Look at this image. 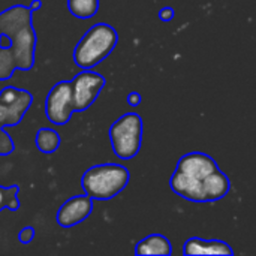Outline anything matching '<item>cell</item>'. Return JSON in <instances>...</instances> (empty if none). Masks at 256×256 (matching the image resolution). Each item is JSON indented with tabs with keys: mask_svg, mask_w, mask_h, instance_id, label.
Masks as SVG:
<instances>
[{
	"mask_svg": "<svg viewBox=\"0 0 256 256\" xmlns=\"http://www.w3.org/2000/svg\"><path fill=\"white\" fill-rule=\"evenodd\" d=\"M158 15H159V20H160V21L168 22V21H172V20H174L176 10H174L172 8H170V6H165V8H162V9L159 10Z\"/></svg>",
	"mask_w": 256,
	"mask_h": 256,
	"instance_id": "2e32d148",
	"label": "cell"
},
{
	"mask_svg": "<svg viewBox=\"0 0 256 256\" xmlns=\"http://www.w3.org/2000/svg\"><path fill=\"white\" fill-rule=\"evenodd\" d=\"M142 130V118L138 114L129 112L118 117L108 130L114 154L124 160L135 158L141 150Z\"/></svg>",
	"mask_w": 256,
	"mask_h": 256,
	"instance_id": "8992f818",
	"label": "cell"
},
{
	"mask_svg": "<svg viewBox=\"0 0 256 256\" xmlns=\"http://www.w3.org/2000/svg\"><path fill=\"white\" fill-rule=\"evenodd\" d=\"M74 112L70 81H58L52 86L45 99L46 118L56 126H64L70 122Z\"/></svg>",
	"mask_w": 256,
	"mask_h": 256,
	"instance_id": "ba28073f",
	"label": "cell"
},
{
	"mask_svg": "<svg viewBox=\"0 0 256 256\" xmlns=\"http://www.w3.org/2000/svg\"><path fill=\"white\" fill-rule=\"evenodd\" d=\"M42 0H32V3L28 4V9L32 10V12H34V10H38V9H40L42 8Z\"/></svg>",
	"mask_w": 256,
	"mask_h": 256,
	"instance_id": "ac0fdd59",
	"label": "cell"
},
{
	"mask_svg": "<svg viewBox=\"0 0 256 256\" xmlns=\"http://www.w3.org/2000/svg\"><path fill=\"white\" fill-rule=\"evenodd\" d=\"M32 104L33 94L28 90L14 86L0 90V156H9L15 150V144L4 128L20 124Z\"/></svg>",
	"mask_w": 256,
	"mask_h": 256,
	"instance_id": "5b68a950",
	"label": "cell"
},
{
	"mask_svg": "<svg viewBox=\"0 0 256 256\" xmlns=\"http://www.w3.org/2000/svg\"><path fill=\"white\" fill-rule=\"evenodd\" d=\"M18 194H20V186H0V212L10 210V212H18L20 210V200H18Z\"/></svg>",
	"mask_w": 256,
	"mask_h": 256,
	"instance_id": "5bb4252c",
	"label": "cell"
},
{
	"mask_svg": "<svg viewBox=\"0 0 256 256\" xmlns=\"http://www.w3.org/2000/svg\"><path fill=\"white\" fill-rule=\"evenodd\" d=\"M141 102H142V98H141V94H140L138 92H130V93L128 94V104H129L130 106L136 108L138 105H141Z\"/></svg>",
	"mask_w": 256,
	"mask_h": 256,
	"instance_id": "e0dca14e",
	"label": "cell"
},
{
	"mask_svg": "<svg viewBox=\"0 0 256 256\" xmlns=\"http://www.w3.org/2000/svg\"><path fill=\"white\" fill-rule=\"evenodd\" d=\"M34 142H36V148H38L40 153L52 154V153H56V152L58 150V147H60V135H58L54 129L40 128V129L36 132Z\"/></svg>",
	"mask_w": 256,
	"mask_h": 256,
	"instance_id": "7c38bea8",
	"label": "cell"
},
{
	"mask_svg": "<svg viewBox=\"0 0 256 256\" xmlns=\"http://www.w3.org/2000/svg\"><path fill=\"white\" fill-rule=\"evenodd\" d=\"M105 84V76L92 69H82L80 74H76L70 81L74 111L81 112L90 108L96 102Z\"/></svg>",
	"mask_w": 256,
	"mask_h": 256,
	"instance_id": "52a82bcc",
	"label": "cell"
},
{
	"mask_svg": "<svg viewBox=\"0 0 256 256\" xmlns=\"http://www.w3.org/2000/svg\"><path fill=\"white\" fill-rule=\"evenodd\" d=\"M117 30L106 24H93L78 40L74 50V62L80 69H93L104 62L117 46Z\"/></svg>",
	"mask_w": 256,
	"mask_h": 256,
	"instance_id": "3957f363",
	"label": "cell"
},
{
	"mask_svg": "<svg viewBox=\"0 0 256 256\" xmlns=\"http://www.w3.org/2000/svg\"><path fill=\"white\" fill-rule=\"evenodd\" d=\"M34 228L33 226H24L21 231H20V234H18V240H20V243H22V244H28V243H32L33 242V238H34Z\"/></svg>",
	"mask_w": 256,
	"mask_h": 256,
	"instance_id": "9a60e30c",
	"label": "cell"
},
{
	"mask_svg": "<svg viewBox=\"0 0 256 256\" xmlns=\"http://www.w3.org/2000/svg\"><path fill=\"white\" fill-rule=\"evenodd\" d=\"M170 188L186 201L204 204L224 200L231 190V182L210 154L190 152L178 159Z\"/></svg>",
	"mask_w": 256,
	"mask_h": 256,
	"instance_id": "6da1fadb",
	"label": "cell"
},
{
	"mask_svg": "<svg viewBox=\"0 0 256 256\" xmlns=\"http://www.w3.org/2000/svg\"><path fill=\"white\" fill-rule=\"evenodd\" d=\"M136 255H158V256H170L172 254L171 242L160 234H152L135 246Z\"/></svg>",
	"mask_w": 256,
	"mask_h": 256,
	"instance_id": "8fae6325",
	"label": "cell"
},
{
	"mask_svg": "<svg viewBox=\"0 0 256 256\" xmlns=\"http://www.w3.org/2000/svg\"><path fill=\"white\" fill-rule=\"evenodd\" d=\"M129 180L130 172L126 166L118 164H100L90 166L84 172L81 186L84 194L93 201H108L124 190Z\"/></svg>",
	"mask_w": 256,
	"mask_h": 256,
	"instance_id": "277c9868",
	"label": "cell"
},
{
	"mask_svg": "<svg viewBox=\"0 0 256 256\" xmlns=\"http://www.w3.org/2000/svg\"><path fill=\"white\" fill-rule=\"evenodd\" d=\"M32 10L14 4L0 12V81L12 78L15 70H30L36 60V32Z\"/></svg>",
	"mask_w": 256,
	"mask_h": 256,
	"instance_id": "7a4b0ae2",
	"label": "cell"
},
{
	"mask_svg": "<svg viewBox=\"0 0 256 256\" xmlns=\"http://www.w3.org/2000/svg\"><path fill=\"white\" fill-rule=\"evenodd\" d=\"M69 12L80 20H90L99 10V0H68Z\"/></svg>",
	"mask_w": 256,
	"mask_h": 256,
	"instance_id": "4fadbf2b",
	"label": "cell"
},
{
	"mask_svg": "<svg viewBox=\"0 0 256 256\" xmlns=\"http://www.w3.org/2000/svg\"><path fill=\"white\" fill-rule=\"evenodd\" d=\"M93 212V200L90 196L76 195L62 204L57 212L56 220L62 228H72L84 222Z\"/></svg>",
	"mask_w": 256,
	"mask_h": 256,
	"instance_id": "9c48e42d",
	"label": "cell"
},
{
	"mask_svg": "<svg viewBox=\"0 0 256 256\" xmlns=\"http://www.w3.org/2000/svg\"><path fill=\"white\" fill-rule=\"evenodd\" d=\"M183 254L188 256L192 255H224L232 256V248L222 240H202L198 237L189 238L183 244Z\"/></svg>",
	"mask_w": 256,
	"mask_h": 256,
	"instance_id": "30bf717a",
	"label": "cell"
}]
</instances>
